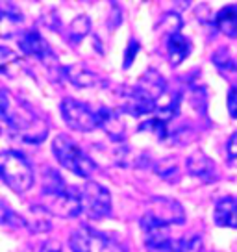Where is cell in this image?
<instances>
[{
	"label": "cell",
	"instance_id": "8fae6325",
	"mask_svg": "<svg viewBox=\"0 0 237 252\" xmlns=\"http://www.w3.org/2000/svg\"><path fill=\"white\" fill-rule=\"evenodd\" d=\"M61 72H63L65 78L76 87H96L104 84L102 78H98L95 72L87 71L84 65H78V63L65 65L63 69H61Z\"/></svg>",
	"mask_w": 237,
	"mask_h": 252
},
{
	"label": "cell",
	"instance_id": "4fadbf2b",
	"mask_svg": "<svg viewBox=\"0 0 237 252\" xmlns=\"http://www.w3.org/2000/svg\"><path fill=\"white\" fill-rule=\"evenodd\" d=\"M96 119H98V128H102L106 134L113 137V139H122L124 134V123L120 121L117 111H113L111 108L102 106L100 110L96 111Z\"/></svg>",
	"mask_w": 237,
	"mask_h": 252
},
{
	"label": "cell",
	"instance_id": "30bf717a",
	"mask_svg": "<svg viewBox=\"0 0 237 252\" xmlns=\"http://www.w3.org/2000/svg\"><path fill=\"white\" fill-rule=\"evenodd\" d=\"M19 47H21V50H23L26 56L37 58V60H41L43 63L58 62L54 52H52V48H50V45H48L47 39L41 35L39 32H35V30L24 32L23 35H21V39H19Z\"/></svg>",
	"mask_w": 237,
	"mask_h": 252
},
{
	"label": "cell",
	"instance_id": "5bb4252c",
	"mask_svg": "<svg viewBox=\"0 0 237 252\" xmlns=\"http://www.w3.org/2000/svg\"><path fill=\"white\" fill-rule=\"evenodd\" d=\"M185 167L189 174L197 176V178H202V180H211L215 176V163L211 158H207L204 152H193L187 161H185Z\"/></svg>",
	"mask_w": 237,
	"mask_h": 252
},
{
	"label": "cell",
	"instance_id": "ba28073f",
	"mask_svg": "<svg viewBox=\"0 0 237 252\" xmlns=\"http://www.w3.org/2000/svg\"><path fill=\"white\" fill-rule=\"evenodd\" d=\"M141 232L145 237L147 249L152 252H173L174 239L169 234V226L152 219L150 215H143L141 217Z\"/></svg>",
	"mask_w": 237,
	"mask_h": 252
},
{
	"label": "cell",
	"instance_id": "52a82bcc",
	"mask_svg": "<svg viewBox=\"0 0 237 252\" xmlns=\"http://www.w3.org/2000/svg\"><path fill=\"white\" fill-rule=\"evenodd\" d=\"M45 200L43 204L52 215L63 217V219H71V217H78L80 212H84L82 208V191L76 188H69L63 193H56V195H43Z\"/></svg>",
	"mask_w": 237,
	"mask_h": 252
},
{
	"label": "cell",
	"instance_id": "3957f363",
	"mask_svg": "<svg viewBox=\"0 0 237 252\" xmlns=\"http://www.w3.org/2000/svg\"><path fill=\"white\" fill-rule=\"evenodd\" d=\"M2 180L15 193H26L33 186V169L28 158L17 150H4L0 159Z\"/></svg>",
	"mask_w": 237,
	"mask_h": 252
},
{
	"label": "cell",
	"instance_id": "d6986e66",
	"mask_svg": "<svg viewBox=\"0 0 237 252\" xmlns=\"http://www.w3.org/2000/svg\"><path fill=\"white\" fill-rule=\"evenodd\" d=\"M0 69L4 74L15 78L19 71L23 69V60L13 50H9L8 47H2V50H0Z\"/></svg>",
	"mask_w": 237,
	"mask_h": 252
},
{
	"label": "cell",
	"instance_id": "2e32d148",
	"mask_svg": "<svg viewBox=\"0 0 237 252\" xmlns=\"http://www.w3.org/2000/svg\"><path fill=\"white\" fill-rule=\"evenodd\" d=\"M215 26L226 37H237V6H224L219 9L215 15Z\"/></svg>",
	"mask_w": 237,
	"mask_h": 252
},
{
	"label": "cell",
	"instance_id": "4316f807",
	"mask_svg": "<svg viewBox=\"0 0 237 252\" xmlns=\"http://www.w3.org/2000/svg\"><path fill=\"white\" fill-rule=\"evenodd\" d=\"M137 52H139V43H137L135 39H132L130 43H128L126 54H124V63H122V67H124V69H128V67L134 63Z\"/></svg>",
	"mask_w": 237,
	"mask_h": 252
},
{
	"label": "cell",
	"instance_id": "9c48e42d",
	"mask_svg": "<svg viewBox=\"0 0 237 252\" xmlns=\"http://www.w3.org/2000/svg\"><path fill=\"white\" fill-rule=\"evenodd\" d=\"M147 215H150L152 219H156L165 226L183 224V220H185V212H183L182 204L169 197L152 198L148 202V208H147Z\"/></svg>",
	"mask_w": 237,
	"mask_h": 252
},
{
	"label": "cell",
	"instance_id": "7402d4cb",
	"mask_svg": "<svg viewBox=\"0 0 237 252\" xmlns=\"http://www.w3.org/2000/svg\"><path fill=\"white\" fill-rule=\"evenodd\" d=\"M89 32H91V21H89V17L87 15L76 17L71 23V28H69V41L71 43H80Z\"/></svg>",
	"mask_w": 237,
	"mask_h": 252
},
{
	"label": "cell",
	"instance_id": "277c9868",
	"mask_svg": "<svg viewBox=\"0 0 237 252\" xmlns=\"http://www.w3.org/2000/svg\"><path fill=\"white\" fill-rule=\"evenodd\" d=\"M72 252H124L122 245L89 226H80L69 239Z\"/></svg>",
	"mask_w": 237,
	"mask_h": 252
},
{
	"label": "cell",
	"instance_id": "7a4b0ae2",
	"mask_svg": "<svg viewBox=\"0 0 237 252\" xmlns=\"http://www.w3.org/2000/svg\"><path fill=\"white\" fill-rule=\"evenodd\" d=\"M52 152H54L56 159L59 161V165L69 169L76 176L89 178L91 174L95 173V161L67 135H56L54 141H52Z\"/></svg>",
	"mask_w": 237,
	"mask_h": 252
},
{
	"label": "cell",
	"instance_id": "8992f818",
	"mask_svg": "<svg viewBox=\"0 0 237 252\" xmlns=\"http://www.w3.org/2000/svg\"><path fill=\"white\" fill-rule=\"evenodd\" d=\"M61 117L67 123L69 128L76 132H93L98 128V119L96 111L89 110V106L74 98H63L59 104Z\"/></svg>",
	"mask_w": 237,
	"mask_h": 252
},
{
	"label": "cell",
	"instance_id": "cb8c5ba5",
	"mask_svg": "<svg viewBox=\"0 0 237 252\" xmlns=\"http://www.w3.org/2000/svg\"><path fill=\"white\" fill-rule=\"evenodd\" d=\"M0 222H2L4 226H9V228L26 226V219H24V217H21L19 213L11 212L6 202H2V215H0Z\"/></svg>",
	"mask_w": 237,
	"mask_h": 252
},
{
	"label": "cell",
	"instance_id": "603a6c76",
	"mask_svg": "<svg viewBox=\"0 0 237 252\" xmlns=\"http://www.w3.org/2000/svg\"><path fill=\"white\" fill-rule=\"evenodd\" d=\"M204 243L200 236H187L182 239H174L173 252H202Z\"/></svg>",
	"mask_w": 237,
	"mask_h": 252
},
{
	"label": "cell",
	"instance_id": "f546056e",
	"mask_svg": "<svg viewBox=\"0 0 237 252\" xmlns=\"http://www.w3.org/2000/svg\"><path fill=\"white\" fill-rule=\"evenodd\" d=\"M41 252H61V245L58 243V241H54V239H50V241H47V243L43 245Z\"/></svg>",
	"mask_w": 237,
	"mask_h": 252
},
{
	"label": "cell",
	"instance_id": "ac0fdd59",
	"mask_svg": "<svg viewBox=\"0 0 237 252\" xmlns=\"http://www.w3.org/2000/svg\"><path fill=\"white\" fill-rule=\"evenodd\" d=\"M69 186L65 184L63 176L54 171V169H45L43 171V195H56V193H63Z\"/></svg>",
	"mask_w": 237,
	"mask_h": 252
},
{
	"label": "cell",
	"instance_id": "44dd1931",
	"mask_svg": "<svg viewBox=\"0 0 237 252\" xmlns=\"http://www.w3.org/2000/svg\"><path fill=\"white\" fill-rule=\"evenodd\" d=\"M139 130H141V132H150L154 137H158L159 141H163V139L169 137V123H165L163 119L156 117V115H154V117H148L145 123H141Z\"/></svg>",
	"mask_w": 237,
	"mask_h": 252
},
{
	"label": "cell",
	"instance_id": "ffe728a7",
	"mask_svg": "<svg viewBox=\"0 0 237 252\" xmlns=\"http://www.w3.org/2000/svg\"><path fill=\"white\" fill-rule=\"evenodd\" d=\"M154 171L158 176H161L163 180H167L169 184H174L176 178L180 176V171H178V159L173 156L169 158H163V159H159L154 163Z\"/></svg>",
	"mask_w": 237,
	"mask_h": 252
},
{
	"label": "cell",
	"instance_id": "7c38bea8",
	"mask_svg": "<svg viewBox=\"0 0 237 252\" xmlns=\"http://www.w3.org/2000/svg\"><path fill=\"white\" fill-rule=\"evenodd\" d=\"M213 217L219 226L237 228V198L222 197L221 200H217Z\"/></svg>",
	"mask_w": 237,
	"mask_h": 252
},
{
	"label": "cell",
	"instance_id": "e0dca14e",
	"mask_svg": "<svg viewBox=\"0 0 237 252\" xmlns=\"http://www.w3.org/2000/svg\"><path fill=\"white\" fill-rule=\"evenodd\" d=\"M50 215H52V213L48 212L45 206H41V204L32 206V210H30V217H28V220H26V226L32 230V232H35V234L48 232V230L52 228Z\"/></svg>",
	"mask_w": 237,
	"mask_h": 252
},
{
	"label": "cell",
	"instance_id": "5b68a950",
	"mask_svg": "<svg viewBox=\"0 0 237 252\" xmlns=\"http://www.w3.org/2000/svg\"><path fill=\"white\" fill-rule=\"evenodd\" d=\"M82 208L89 219L98 220L110 217L111 213V195L108 188L100 186L98 182L89 180L82 188Z\"/></svg>",
	"mask_w": 237,
	"mask_h": 252
},
{
	"label": "cell",
	"instance_id": "d4e9b609",
	"mask_svg": "<svg viewBox=\"0 0 237 252\" xmlns=\"http://www.w3.org/2000/svg\"><path fill=\"white\" fill-rule=\"evenodd\" d=\"M2 24L6 26L8 23H13V24H19L23 23V13H21V9L13 6L11 2H2Z\"/></svg>",
	"mask_w": 237,
	"mask_h": 252
},
{
	"label": "cell",
	"instance_id": "83f0119b",
	"mask_svg": "<svg viewBox=\"0 0 237 252\" xmlns=\"http://www.w3.org/2000/svg\"><path fill=\"white\" fill-rule=\"evenodd\" d=\"M228 113L232 119H237V86H232L228 91Z\"/></svg>",
	"mask_w": 237,
	"mask_h": 252
},
{
	"label": "cell",
	"instance_id": "f1b7e54d",
	"mask_svg": "<svg viewBox=\"0 0 237 252\" xmlns=\"http://www.w3.org/2000/svg\"><path fill=\"white\" fill-rule=\"evenodd\" d=\"M226 152L230 158H237V132L230 135L228 143H226Z\"/></svg>",
	"mask_w": 237,
	"mask_h": 252
},
{
	"label": "cell",
	"instance_id": "484cf974",
	"mask_svg": "<svg viewBox=\"0 0 237 252\" xmlns=\"http://www.w3.org/2000/svg\"><path fill=\"white\" fill-rule=\"evenodd\" d=\"M213 63H215V67L221 69V71H237V63L230 58L226 50H219V52L213 56Z\"/></svg>",
	"mask_w": 237,
	"mask_h": 252
},
{
	"label": "cell",
	"instance_id": "6da1fadb",
	"mask_svg": "<svg viewBox=\"0 0 237 252\" xmlns=\"http://www.w3.org/2000/svg\"><path fill=\"white\" fill-rule=\"evenodd\" d=\"M0 96H2L0 111H2L4 125L9 132L30 145L45 141L48 134L47 121H43L26 102L19 98H11L6 89H2Z\"/></svg>",
	"mask_w": 237,
	"mask_h": 252
},
{
	"label": "cell",
	"instance_id": "9a60e30c",
	"mask_svg": "<svg viewBox=\"0 0 237 252\" xmlns=\"http://www.w3.org/2000/svg\"><path fill=\"white\" fill-rule=\"evenodd\" d=\"M167 54H169V60L173 65H180L183 60H187V56L191 54V41L182 35L180 32L178 33H173V35H167Z\"/></svg>",
	"mask_w": 237,
	"mask_h": 252
}]
</instances>
